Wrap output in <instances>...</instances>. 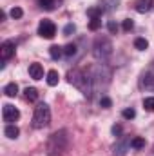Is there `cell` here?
I'll list each match as a JSON object with an SVG mask.
<instances>
[{"label": "cell", "mask_w": 154, "mask_h": 156, "mask_svg": "<svg viewBox=\"0 0 154 156\" xmlns=\"http://www.w3.org/2000/svg\"><path fill=\"white\" fill-rule=\"evenodd\" d=\"M100 105H102L103 109H109V107L113 105V102H111V98H107V96H102V100H100Z\"/></svg>", "instance_id": "cell-28"}, {"label": "cell", "mask_w": 154, "mask_h": 156, "mask_svg": "<svg viewBox=\"0 0 154 156\" xmlns=\"http://www.w3.org/2000/svg\"><path fill=\"white\" fill-rule=\"evenodd\" d=\"M67 78H69V83H73L76 89H80V91L83 93V96H87V98L93 96L94 85H93L91 75H87V73H83V71H80V69H73V71H69Z\"/></svg>", "instance_id": "cell-1"}, {"label": "cell", "mask_w": 154, "mask_h": 156, "mask_svg": "<svg viewBox=\"0 0 154 156\" xmlns=\"http://www.w3.org/2000/svg\"><path fill=\"white\" fill-rule=\"evenodd\" d=\"M2 118H4L5 123H13V122H16V120L20 118V113H18V109H16L15 105L5 104V105L2 107Z\"/></svg>", "instance_id": "cell-6"}, {"label": "cell", "mask_w": 154, "mask_h": 156, "mask_svg": "<svg viewBox=\"0 0 154 156\" xmlns=\"http://www.w3.org/2000/svg\"><path fill=\"white\" fill-rule=\"evenodd\" d=\"M24 93H26V98H27L29 102H35V100L38 98V91H37L35 87H27Z\"/></svg>", "instance_id": "cell-18"}, {"label": "cell", "mask_w": 154, "mask_h": 156, "mask_svg": "<svg viewBox=\"0 0 154 156\" xmlns=\"http://www.w3.org/2000/svg\"><path fill=\"white\" fill-rule=\"evenodd\" d=\"M9 15H11V18H22V15H24V11H22L20 7H13Z\"/></svg>", "instance_id": "cell-26"}, {"label": "cell", "mask_w": 154, "mask_h": 156, "mask_svg": "<svg viewBox=\"0 0 154 156\" xmlns=\"http://www.w3.org/2000/svg\"><path fill=\"white\" fill-rule=\"evenodd\" d=\"M4 94H5V96H9V98H15V96L18 94V85H16L15 82L7 83V85L4 87Z\"/></svg>", "instance_id": "cell-12"}, {"label": "cell", "mask_w": 154, "mask_h": 156, "mask_svg": "<svg viewBox=\"0 0 154 156\" xmlns=\"http://www.w3.org/2000/svg\"><path fill=\"white\" fill-rule=\"evenodd\" d=\"M107 29H109V33H111V35H116L120 27H118V24H116L114 20H111V22L107 24Z\"/></svg>", "instance_id": "cell-27"}, {"label": "cell", "mask_w": 154, "mask_h": 156, "mask_svg": "<svg viewBox=\"0 0 154 156\" xmlns=\"http://www.w3.org/2000/svg\"><path fill=\"white\" fill-rule=\"evenodd\" d=\"M49 122H51V109H49V105H47L45 102H42V104H38V105L35 107L33 127H35V129H44V127L49 125Z\"/></svg>", "instance_id": "cell-4"}, {"label": "cell", "mask_w": 154, "mask_h": 156, "mask_svg": "<svg viewBox=\"0 0 154 156\" xmlns=\"http://www.w3.org/2000/svg\"><path fill=\"white\" fill-rule=\"evenodd\" d=\"M49 55H51L53 60H58V58L64 55V47H60V45H51V47H49Z\"/></svg>", "instance_id": "cell-14"}, {"label": "cell", "mask_w": 154, "mask_h": 156, "mask_svg": "<svg viewBox=\"0 0 154 156\" xmlns=\"http://www.w3.org/2000/svg\"><path fill=\"white\" fill-rule=\"evenodd\" d=\"M102 13H103L102 5H98V7H89V9H87V16H91V18H102Z\"/></svg>", "instance_id": "cell-16"}, {"label": "cell", "mask_w": 154, "mask_h": 156, "mask_svg": "<svg viewBox=\"0 0 154 156\" xmlns=\"http://www.w3.org/2000/svg\"><path fill=\"white\" fill-rule=\"evenodd\" d=\"M151 7H152V2L151 0H138L136 2V11L138 13H147Z\"/></svg>", "instance_id": "cell-13"}, {"label": "cell", "mask_w": 154, "mask_h": 156, "mask_svg": "<svg viewBox=\"0 0 154 156\" xmlns=\"http://www.w3.org/2000/svg\"><path fill=\"white\" fill-rule=\"evenodd\" d=\"M129 145H131V142H129L127 138H123V140H120L114 147H113V153H114V154H118V156L125 154V153H127V149H129Z\"/></svg>", "instance_id": "cell-9"}, {"label": "cell", "mask_w": 154, "mask_h": 156, "mask_svg": "<svg viewBox=\"0 0 154 156\" xmlns=\"http://www.w3.org/2000/svg\"><path fill=\"white\" fill-rule=\"evenodd\" d=\"M131 147H132V149H143V147H145V140H143L142 136H134V138L131 140Z\"/></svg>", "instance_id": "cell-17"}, {"label": "cell", "mask_w": 154, "mask_h": 156, "mask_svg": "<svg viewBox=\"0 0 154 156\" xmlns=\"http://www.w3.org/2000/svg\"><path fill=\"white\" fill-rule=\"evenodd\" d=\"M38 35L42 38H53L54 35H56V26L51 22V20H42L38 26Z\"/></svg>", "instance_id": "cell-5"}, {"label": "cell", "mask_w": 154, "mask_h": 156, "mask_svg": "<svg viewBox=\"0 0 154 156\" xmlns=\"http://www.w3.org/2000/svg\"><path fill=\"white\" fill-rule=\"evenodd\" d=\"M143 107H145L147 111H154V96L143 98Z\"/></svg>", "instance_id": "cell-22"}, {"label": "cell", "mask_w": 154, "mask_h": 156, "mask_svg": "<svg viewBox=\"0 0 154 156\" xmlns=\"http://www.w3.org/2000/svg\"><path fill=\"white\" fill-rule=\"evenodd\" d=\"M121 116L125 118V120H132V118L136 116V111H134L132 107H129V109H123V111H121Z\"/></svg>", "instance_id": "cell-23"}, {"label": "cell", "mask_w": 154, "mask_h": 156, "mask_svg": "<svg viewBox=\"0 0 154 156\" xmlns=\"http://www.w3.org/2000/svg\"><path fill=\"white\" fill-rule=\"evenodd\" d=\"M29 75L33 80H42L44 78V67L40 64H31L29 66Z\"/></svg>", "instance_id": "cell-10"}, {"label": "cell", "mask_w": 154, "mask_h": 156, "mask_svg": "<svg viewBox=\"0 0 154 156\" xmlns=\"http://www.w3.org/2000/svg\"><path fill=\"white\" fill-rule=\"evenodd\" d=\"M13 55H15V44H13V42H4V44L0 45V56H2V60L5 62V60H9Z\"/></svg>", "instance_id": "cell-7"}, {"label": "cell", "mask_w": 154, "mask_h": 156, "mask_svg": "<svg viewBox=\"0 0 154 156\" xmlns=\"http://www.w3.org/2000/svg\"><path fill=\"white\" fill-rule=\"evenodd\" d=\"M134 47L140 49V51H145V49L149 47V42H147L145 38H136L134 40Z\"/></svg>", "instance_id": "cell-20"}, {"label": "cell", "mask_w": 154, "mask_h": 156, "mask_svg": "<svg viewBox=\"0 0 154 156\" xmlns=\"http://www.w3.org/2000/svg\"><path fill=\"white\" fill-rule=\"evenodd\" d=\"M140 87H145V89L154 87V69H149L147 73H143V76L140 80Z\"/></svg>", "instance_id": "cell-8"}, {"label": "cell", "mask_w": 154, "mask_h": 156, "mask_svg": "<svg viewBox=\"0 0 154 156\" xmlns=\"http://www.w3.org/2000/svg\"><path fill=\"white\" fill-rule=\"evenodd\" d=\"M47 83L51 85V87H54L56 83H58V80H60V76H58V71H54V69H51L49 73H47Z\"/></svg>", "instance_id": "cell-15"}, {"label": "cell", "mask_w": 154, "mask_h": 156, "mask_svg": "<svg viewBox=\"0 0 154 156\" xmlns=\"http://www.w3.org/2000/svg\"><path fill=\"white\" fill-rule=\"evenodd\" d=\"M4 134H5L7 138L15 140V138H18V134H20V129H18L15 123H7V125H5V129H4Z\"/></svg>", "instance_id": "cell-11"}, {"label": "cell", "mask_w": 154, "mask_h": 156, "mask_svg": "<svg viewBox=\"0 0 154 156\" xmlns=\"http://www.w3.org/2000/svg\"><path fill=\"white\" fill-rule=\"evenodd\" d=\"M100 26H102V20L100 18H91V22H89V29L91 31H96Z\"/></svg>", "instance_id": "cell-24"}, {"label": "cell", "mask_w": 154, "mask_h": 156, "mask_svg": "<svg viewBox=\"0 0 154 156\" xmlns=\"http://www.w3.org/2000/svg\"><path fill=\"white\" fill-rule=\"evenodd\" d=\"M64 55L65 56H75L76 55V44H67L64 47Z\"/></svg>", "instance_id": "cell-21"}, {"label": "cell", "mask_w": 154, "mask_h": 156, "mask_svg": "<svg viewBox=\"0 0 154 156\" xmlns=\"http://www.w3.org/2000/svg\"><path fill=\"white\" fill-rule=\"evenodd\" d=\"M75 29H76V27H75V24H67V26L64 27V35H65V37H69L71 33H75Z\"/></svg>", "instance_id": "cell-29"}, {"label": "cell", "mask_w": 154, "mask_h": 156, "mask_svg": "<svg viewBox=\"0 0 154 156\" xmlns=\"http://www.w3.org/2000/svg\"><path fill=\"white\" fill-rule=\"evenodd\" d=\"M93 55H94L96 60L105 62L113 55V42L107 37H98L94 40V45H93Z\"/></svg>", "instance_id": "cell-3"}, {"label": "cell", "mask_w": 154, "mask_h": 156, "mask_svg": "<svg viewBox=\"0 0 154 156\" xmlns=\"http://www.w3.org/2000/svg\"><path fill=\"white\" fill-rule=\"evenodd\" d=\"M40 4H42L44 9H49V11H51V9H54V7L60 4V0H40Z\"/></svg>", "instance_id": "cell-19"}, {"label": "cell", "mask_w": 154, "mask_h": 156, "mask_svg": "<svg viewBox=\"0 0 154 156\" xmlns=\"http://www.w3.org/2000/svg\"><path fill=\"white\" fill-rule=\"evenodd\" d=\"M121 27H123V31H132L134 22H132L131 18H125V20H123V24H121Z\"/></svg>", "instance_id": "cell-25"}, {"label": "cell", "mask_w": 154, "mask_h": 156, "mask_svg": "<svg viewBox=\"0 0 154 156\" xmlns=\"http://www.w3.org/2000/svg\"><path fill=\"white\" fill-rule=\"evenodd\" d=\"M113 133H114V134H120V133H121V127H120V125H114V127H113Z\"/></svg>", "instance_id": "cell-30"}, {"label": "cell", "mask_w": 154, "mask_h": 156, "mask_svg": "<svg viewBox=\"0 0 154 156\" xmlns=\"http://www.w3.org/2000/svg\"><path fill=\"white\" fill-rule=\"evenodd\" d=\"M69 145V136H67V131L62 129V131H56L49 136V142H47V154L49 156H62L65 153Z\"/></svg>", "instance_id": "cell-2"}]
</instances>
